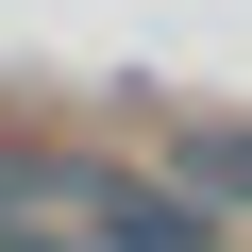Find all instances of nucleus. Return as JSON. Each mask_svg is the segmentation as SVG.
Here are the masks:
<instances>
[{
	"label": "nucleus",
	"mask_w": 252,
	"mask_h": 252,
	"mask_svg": "<svg viewBox=\"0 0 252 252\" xmlns=\"http://www.w3.org/2000/svg\"><path fill=\"white\" fill-rule=\"evenodd\" d=\"M0 252H84V235H67L51 202H0Z\"/></svg>",
	"instance_id": "7ed1b4c3"
},
{
	"label": "nucleus",
	"mask_w": 252,
	"mask_h": 252,
	"mask_svg": "<svg viewBox=\"0 0 252 252\" xmlns=\"http://www.w3.org/2000/svg\"><path fill=\"white\" fill-rule=\"evenodd\" d=\"M67 235H84V252H252V219H219L168 152H152V168H135V152H101L84 202H67Z\"/></svg>",
	"instance_id": "f257e3e1"
},
{
	"label": "nucleus",
	"mask_w": 252,
	"mask_h": 252,
	"mask_svg": "<svg viewBox=\"0 0 252 252\" xmlns=\"http://www.w3.org/2000/svg\"><path fill=\"white\" fill-rule=\"evenodd\" d=\"M168 168H185L219 219H252V118H168Z\"/></svg>",
	"instance_id": "f03ea898"
}]
</instances>
